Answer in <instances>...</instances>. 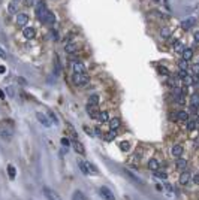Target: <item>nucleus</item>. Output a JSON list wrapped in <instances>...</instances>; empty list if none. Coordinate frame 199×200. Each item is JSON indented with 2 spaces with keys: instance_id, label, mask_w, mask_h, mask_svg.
<instances>
[{
  "instance_id": "1",
  "label": "nucleus",
  "mask_w": 199,
  "mask_h": 200,
  "mask_svg": "<svg viewBox=\"0 0 199 200\" xmlns=\"http://www.w3.org/2000/svg\"><path fill=\"white\" fill-rule=\"evenodd\" d=\"M50 14V11L47 9L45 3L43 2H37L36 3V16L39 18V21H42V23H45L47 19V15Z\"/></svg>"
},
{
  "instance_id": "2",
  "label": "nucleus",
  "mask_w": 199,
  "mask_h": 200,
  "mask_svg": "<svg viewBox=\"0 0 199 200\" xmlns=\"http://www.w3.org/2000/svg\"><path fill=\"white\" fill-rule=\"evenodd\" d=\"M42 190H43V194L47 196V199H48V200H63V199L58 196V193H57V191H54V190H53V188H50V187H43Z\"/></svg>"
},
{
  "instance_id": "3",
  "label": "nucleus",
  "mask_w": 199,
  "mask_h": 200,
  "mask_svg": "<svg viewBox=\"0 0 199 200\" xmlns=\"http://www.w3.org/2000/svg\"><path fill=\"white\" fill-rule=\"evenodd\" d=\"M74 82L76 84V85H85V84H88V76L85 75V73H75L74 75Z\"/></svg>"
},
{
  "instance_id": "4",
  "label": "nucleus",
  "mask_w": 199,
  "mask_h": 200,
  "mask_svg": "<svg viewBox=\"0 0 199 200\" xmlns=\"http://www.w3.org/2000/svg\"><path fill=\"white\" fill-rule=\"evenodd\" d=\"M100 194L103 196V199H105V200H115V197H114L112 191L109 190L108 187H100Z\"/></svg>"
},
{
  "instance_id": "5",
  "label": "nucleus",
  "mask_w": 199,
  "mask_h": 200,
  "mask_svg": "<svg viewBox=\"0 0 199 200\" xmlns=\"http://www.w3.org/2000/svg\"><path fill=\"white\" fill-rule=\"evenodd\" d=\"M36 118L40 121L42 125H45V127H50V125H51V121L48 120V117L43 114V112H36Z\"/></svg>"
},
{
  "instance_id": "6",
  "label": "nucleus",
  "mask_w": 199,
  "mask_h": 200,
  "mask_svg": "<svg viewBox=\"0 0 199 200\" xmlns=\"http://www.w3.org/2000/svg\"><path fill=\"white\" fill-rule=\"evenodd\" d=\"M15 21H17V24L18 26H26L27 24V21H29V15L27 14H18L17 15V18H15Z\"/></svg>"
},
{
  "instance_id": "7",
  "label": "nucleus",
  "mask_w": 199,
  "mask_h": 200,
  "mask_svg": "<svg viewBox=\"0 0 199 200\" xmlns=\"http://www.w3.org/2000/svg\"><path fill=\"white\" fill-rule=\"evenodd\" d=\"M190 108L192 109H198L199 108V93H193L190 96Z\"/></svg>"
},
{
  "instance_id": "8",
  "label": "nucleus",
  "mask_w": 199,
  "mask_h": 200,
  "mask_svg": "<svg viewBox=\"0 0 199 200\" xmlns=\"http://www.w3.org/2000/svg\"><path fill=\"white\" fill-rule=\"evenodd\" d=\"M72 69L75 73H85V66L81 63V61H75L72 64Z\"/></svg>"
},
{
  "instance_id": "9",
  "label": "nucleus",
  "mask_w": 199,
  "mask_h": 200,
  "mask_svg": "<svg viewBox=\"0 0 199 200\" xmlns=\"http://www.w3.org/2000/svg\"><path fill=\"white\" fill-rule=\"evenodd\" d=\"M23 34H24L26 39H33L36 36V32H35L33 27H26V29H23Z\"/></svg>"
},
{
  "instance_id": "10",
  "label": "nucleus",
  "mask_w": 199,
  "mask_h": 200,
  "mask_svg": "<svg viewBox=\"0 0 199 200\" xmlns=\"http://www.w3.org/2000/svg\"><path fill=\"white\" fill-rule=\"evenodd\" d=\"M171 154L174 155V157H181L183 146H181V145H174V146L171 148Z\"/></svg>"
},
{
  "instance_id": "11",
  "label": "nucleus",
  "mask_w": 199,
  "mask_h": 200,
  "mask_svg": "<svg viewBox=\"0 0 199 200\" xmlns=\"http://www.w3.org/2000/svg\"><path fill=\"white\" fill-rule=\"evenodd\" d=\"M74 149H75L78 154H81V155L85 154V148H84V145H82L79 141H75V142H74Z\"/></svg>"
},
{
  "instance_id": "12",
  "label": "nucleus",
  "mask_w": 199,
  "mask_h": 200,
  "mask_svg": "<svg viewBox=\"0 0 199 200\" xmlns=\"http://www.w3.org/2000/svg\"><path fill=\"white\" fill-rule=\"evenodd\" d=\"M177 120L181 121V123H187L189 121V114L184 112V110H178V112H177Z\"/></svg>"
},
{
  "instance_id": "13",
  "label": "nucleus",
  "mask_w": 199,
  "mask_h": 200,
  "mask_svg": "<svg viewBox=\"0 0 199 200\" xmlns=\"http://www.w3.org/2000/svg\"><path fill=\"white\" fill-rule=\"evenodd\" d=\"M87 112L90 114V117H92V118H97V117H99L97 109H96V106H94V105H87Z\"/></svg>"
},
{
  "instance_id": "14",
  "label": "nucleus",
  "mask_w": 199,
  "mask_h": 200,
  "mask_svg": "<svg viewBox=\"0 0 199 200\" xmlns=\"http://www.w3.org/2000/svg\"><path fill=\"white\" fill-rule=\"evenodd\" d=\"M148 169H150V170H153V172L159 170V160H156V158L148 160Z\"/></svg>"
},
{
  "instance_id": "15",
  "label": "nucleus",
  "mask_w": 199,
  "mask_h": 200,
  "mask_svg": "<svg viewBox=\"0 0 199 200\" xmlns=\"http://www.w3.org/2000/svg\"><path fill=\"white\" fill-rule=\"evenodd\" d=\"M193 24H195V19L189 18V19H186V21H183V23H181V29L183 30H189V29L193 27Z\"/></svg>"
},
{
  "instance_id": "16",
  "label": "nucleus",
  "mask_w": 199,
  "mask_h": 200,
  "mask_svg": "<svg viewBox=\"0 0 199 200\" xmlns=\"http://www.w3.org/2000/svg\"><path fill=\"white\" fill-rule=\"evenodd\" d=\"M76 49H78L76 43H66V45H64V51H66V52H69V54L76 52Z\"/></svg>"
},
{
  "instance_id": "17",
  "label": "nucleus",
  "mask_w": 199,
  "mask_h": 200,
  "mask_svg": "<svg viewBox=\"0 0 199 200\" xmlns=\"http://www.w3.org/2000/svg\"><path fill=\"white\" fill-rule=\"evenodd\" d=\"M180 184H183V185H186L189 181H190V175H189V172H183L181 175H180Z\"/></svg>"
},
{
  "instance_id": "18",
  "label": "nucleus",
  "mask_w": 199,
  "mask_h": 200,
  "mask_svg": "<svg viewBox=\"0 0 199 200\" xmlns=\"http://www.w3.org/2000/svg\"><path fill=\"white\" fill-rule=\"evenodd\" d=\"M174 49H175V52L183 54V51H184V45H183V42H180V40L174 42Z\"/></svg>"
},
{
  "instance_id": "19",
  "label": "nucleus",
  "mask_w": 199,
  "mask_h": 200,
  "mask_svg": "<svg viewBox=\"0 0 199 200\" xmlns=\"http://www.w3.org/2000/svg\"><path fill=\"white\" fill-rule=\"evenodd\" d=\"M79 169L84 175H88L90 173V169H88V161H79Z\"/></svg>"
},
{
  "instance_id": "20",
  "label": "nucleus",
  "mask_w": 199,
  "mask_h": 200,
  "mask_svg": "<svg viewBox=\"0 0 199 200\" xmlns=\"http://www.w3.org/2000/svg\"><path fill=\"white\" fill-rule=\"evenodd\" d=\"M97 120H99L100 123H108V121H109V114L106 112V110H103V112H99Z\"/></svg>"
},
{
  "instance_id": "21",
  "label": "nucleus",
  "mask_w": 199,
  "mask_h": 200,
  "mask_svg": "<svg viewBox=\"0 0 199 200\" xmlns=\"http://www.w3.org/2000/svg\"><path fill=\"white\" fill-rule=\"evenodd\" d=\"M183 58L184 60H192L193 58V49H190V48H186L184 51H183Z\"/></svg>"
},
{
  "instance_id": "22",
  "label": "nucleus",
  "mask_w": 199,
  "mask_h": 200,
  "mask_svg": "<svg viewBox=\"0 0 199 200\" xmlns=\"http://www.w3.org/2000/svg\"><path fill=\"white\" fill-rule=\"evenodd\" d=\"M115 138H117V131H115V130H109V131L106 133V138H105V141L111 142V141H114Z\"/></svg>"
},
{
  "instance_id": "23",
  "label": "nucleus",
  "mask_w": 199,
  "mask_h": 200,
  "mask_svg": "<svg viewBox=\"0 0 199 200\" xmlns=\"http://www.w3.org/2000/svg\"><path fill=\"white\" fill-rule=\"evenodd\" d=\"M109 127H111V130H117V128L120 127V120H118V118L109 120Z\"/></svg>"
},
{
  "instance_id": "24",
  "label": "nucleus",
  "mask_w": 199,
  "mask_h": 200,
  "mask_svg": "<svg viewBox=\"0 0 199 200\" xmlns=\"http://www.w3.org/2000/svg\"><path fill=\"white\" fill-rule=\"evenodd\" d=\"M0 135H2V138L5 139H11V136H12V130H6V128H0Z\"/></svg>"
},
{
  "instance_id": "25",
  "label": "nucleus",
  "mask_w": 199,
  "mask_h": 200,
  "mask_svg": "<svg viewBox=\"0 0 199 200\" xmlns=\"http://www.w3.org/2000/svg\"><path fill=\"white\" fill-rule=\"evenodd\" d=\"M186 166H187V161H186L184 158L177 160V169H178V170H184V169H186Z\"/></svg>"
},
{
  "instance_id": "26",
  "label": "nucleus",
  "mask_w": 199,
  "mask_h": 200,
  "mask_svg": "<svg viewBox=\"0 0 199 200\" xmlns=\"http://www.w3.org/2000/svg\"><path fill=\"white\" fill-rule=\"evenodd\" d=\"M99 103V96L97 94H93V96H90V97H88V105H97Z\"/></svg>"
},
{
  "instance_id": "27",
  "label": "nucleus",
  "mask_w": 199,
  "mask_h": 200,
  "mask_svg": "<svg viewBox=\"0 0 199 200\" xmlns=\"http://www.w3.org/2000/svg\"><path fill=\"white\" fill-rule=\"evenodd\" d=\"M72 200H87V199H85V196H84L81 191H75V193H74Z\"/></svg>"
},
{
  "instance_id": "28",
  "label": "nucleus",
  "mask_w": 199,
  "mask_h": 200,
  "mask_svg": "<svg viewBox=\"0 0 199 200\" xmlns=\"http://www.w3.org/2000/svg\"><path fill=\"white\" fill-rule=\"evenodd\" d=\"M54 21H56V15H54L53 12H50V14L47 15V19H45V23H47V24H54Z\"/></svg>"
},
{
  "instance_id": "29",
  "label": "nucleus",
  "mask_w": 199,
  "mask_h": 200,
  "mask_svg": "<svg viewBox=\"0 0 199 200\" xmlns=\"http://www.w3.org/2000/svg\"><path fill=\"white\" fill-rule=\"evenodd\" d=\"M8 175H9L11 179H15V167H14L12 164L8 166Z\"/></svg>"
},
{
  "instance_id": "30",
  "label": "nucleus",
  "mask_w": 199,
  "mask_h": 200,
  "mask_svg": "<svg viewBox=\"0 0 199 200\" xmlns=\"http://www.w3.org/2000/svg\"><path fill=\"white\" fill-rule=\"evenodd\" d=\"M178 66H180V70H187V67H189V64H187V60H180L178 61Z\"/></svg>"
},
{
  "instance_id": "31",
  "label": "nucleus",
  "mask_w": 199,
  "mask_h": 200,
  "mask_svg": "<svg viewBox=\"0 0 199 200\" xmlns=\"http://www.w3.org/2000/svg\"><path fill=\"white\" fill-rule=\"evenodd\" d=\"M196 127H198V123H196V121H193V120H192V121H187V130H189V131H193Z\"/></svg>"
},
{
  "instance_id": "32",
  "label": "nucleus",
  "mask_w": 199,
  "mask_h": 200,
  "mask_svg": "<svg viewBox=\"0 0 199 200\" xmlns=\"http://www.w3.org/2000/svg\"><path fill=\"white\" fill-rule=\"evenodd\" d=\"M8 12L9 14H17V5H15V2H12V3L8 5Z\"/></svg>"
},
{
  "instance_id": "33",
  "label": "nucleus",
  "mask_w": 199,
  "mask_h": 200,
  "mask_svg": "<svg viewBox=\"0 0 199 200\" xmlns=\"http://www.w3.org/2000/svg\"><path fill=\"white\" fill-rule=\"evenodd\" d=\"M124 175H127V176L130 178V179H132V181H135V182H138V184H141V181L138 179V178H136L135 175H132V173H130L129 170H124Z\"/></svg>"
},
{
  "instance_id": "34",
  "label": "nucleus",
  "mask_w": 199,
  "mask_h": 200,
  "mask_svg": "<svg viewBox=\"0 0 199 200\" xmlns=\"http://www.w3.org/2000/svg\"><path fill=\"white\" fill-rule=\"evenodd\" d=\"M160 34H162L163 37H169V36H171V29L163 27V29H162V32H160Z\"/></svg>"
},
{
  "instance_id": "35",
  "label": "nucleus",
  "mask_w": 199,
  "mask_h": 200,
  "mask_svg": "<svg viewBox=\"0 0 199 200\" xmlns=\"http://www.w3.org/2000/svg\"><path fill=\"white\" fill-rule=\"evenodd\" d=\"M154 176H156V178H159V179H166V178H168V175L166 173H163V172H154Z\"/></svg>"
},
{
  "instance_id": "36",
  "label": "nucleus",
  "mask_w": 199,
  "mask_h": 200,
  "mask_svg": "<svg viewBox=\"0 0 199 200\" xmlns=\"http://www.w3.org/2000/svg\"><path fill=\"white\" fill-rule=\"evenodd\" d=\"M120 149L121 151H129L130 149V143L129 142H121L120 143Z\"/></svg>"
},
{
  "instance_id": "37",
  "label": "nucleus",
  "mask_w": 199,
  "mask_h": 200,
  "mask_svg": "<svg viewBox=\"0 0 199 200\" xmlns=\"http://www.w3.org/2000/svg\"><path fill=\"white\" fill-rule=\"evenodd\" d=\"M157 70H159V73H162V75H169V70L166 69V67H163V66H159V67H157Z\"/></svg>"
},
{
  "instance_id": "38",
  "label": "nucleus",
  "mask_w": 199,
  "mask_h": 200,
  "mask_svg": "<svg viewBox=\"0 0 199 200\" xmlns=\"http://www.w3.org/2000/svg\"><path fill=\"white\" fill-rule=\"evenodd\" d=\"M183 81H184V84H186V85H192V84H195L193 78H192V76H189V75H187V76H186Z\"/></svg>"
},
{
  "instance_id": "39",
  "label": "nucleus",
  "mask_w": 199,
  "mask_h": 200,
  "mask_svg": "<svg viewBox=\"0 0 199 200\" xmlns=\"http://www.w3.org/2000/svg\"><path fill=\"white\" fill-rule=\"evenodd\" d=\"M186 76H187V70H180V72H178V78L184 79Z\"/></svg>"
},
{
  "instance_id": "40",
  "label": "nucleus",
  "mask_w": 199,
  "mask_h": 200,
  "mask_svg": "<svg viewBox=\"0 0 199 200\" xmlns=\"http://www.w3.org/2000/svg\"><path fill=\"white\" fill-rule=\"evenodd\" d=\"M193 72H195V75H199V64L193 66Z\"/></svg>"
},
{
  "instance_id": "41",
  "label": "nucleus",
  "mask_w": 199,
  "mask_h": 200,
  "mask_svg": "<svg viewBox=\"0 0 199 200\" xmlns=\"http://www.w3.org/2000/svg\"><path fill=\"white\" fill-rule=\"evenodd\" d=\"M61 145H64V146H68V145H69V141L66 139V138H61Z\"/></svg>"
},
{
  "instance_id": "42",
  "label": "nucleus",
  "mask_w": 199,
  "mask_h": 200,
  "mask_svg": "<svg viewBox=\"0 0 199 200\" xmlns=\"http://www.w3.org/2000/svg\"><path fill=\"white\" fill-rule=\"evenodd\" d=\"M193 37H195V42H198V43H199V30H198V32H195Z\"/></svg>"
},
{
  "instance_id": "43",
  "label": "nucleus",
  "mask_w": 199,
  "mask_h": 200,
  "mask_svg": "<svg viewBox=\"0 0 199 200\" xmlns=\"http://www.w3.org/2000/svg\"><path fill=\"white\" fill-rule=\"evenodd\" d=\"M193 182H195L196 185H199V175H195V176H193Z\"/></svg>"
},
{
  "instance_id": "44",
  "label": "nucleus",
  "mask_w": 199,
  "mask_h": 200,
  "mask_svg": "<svg viewBox=\"0 0 199 200\" xmlns=\"http://www.w3.org/2000/svg\"><path fill=\"white\" fill-rule=\"evenodd\" d=\"M0 57H2V58H6V57H8V55H6V52H5L2 48H0Z\"/></svg>"
},
{
  "instance_id": "45",
  "label": "nucleus",
  "mask_w": 199,
  "mask_h": 200,
  "mask_svg": "<svg viewBox=\"0 0 199 200\" xmlns=\"http://www.w3.org/2000/svg\"><path fill=\"white\" fill-rule=\"evenodd\" d=\"M94 133H96V136H99V138L102 136V130H100V128H96V130H94Z\"/></svg>"
},
{
  "instance_id": "46",
  "label": "nucleus",
  "mask_w": 199,
  "mask_h": 200,
  "mask_svg": "<svg viewBox=\"0 0 199 200\" xmlns=\"http://www.w3.org/2000/svg\"><path fill=\"white\" fill-rule=\"evenodd\" d=\"M6 90H8V93H9V96H14V90H12V88H11V87H8V88H6Z\"/></svg>"
},
{
  "instance_id": "47",
  "label": "nucleus",
  "mask_w": 199,
  "mask_h": 200,
  "mask_svg": "<svg viewBox=\"0 0 199 200\" xmlns=\"http://www.w3.org/2000/svg\"><path fill=\"white\" fill-rule=\"evenodd\" d=\"M33 3V0H26V6H32Z\"/></svg>"
},
{
  "instance_id": "48",
  "label": "nucleus",
  "mask_w": 199,
  "mask_h": 200,
  "mask_svg": "<svg viewBox=\"0 0 199 200\" xmlns=\"http://www.w3.org/2000/svg\"><path fill=\"white\" fill-rule=\"evenodd\" d=\"M6 72V69L3 67V66H0V73H5Z\"/></svg>"
},
{
  "instance_id": "49",
  "label": "nucleus",
  "mask_w": 199,
  "mask_h": 200,
  "mask_svg": "<svg viewBox=\"0 0 199 200\" xmlns=\"http://www.w3.org/2000/svg\"><path fill=\"white\" fill-rule=\"evenodd\" d=\"M0 99H5V93L2 90H0Z\"/></svg>"
},
{
  "instance_id": "50",
  "label": "nucleus",
  "mask_w": 199,
  "mask_h": 200,
  "mask_svg": "<svg viewBox=\"0 0 199 200\" xmlns=\"http://www.w3.org/2000/svg\"><path fill=\"white\" fill-rule=\"evenodd\" d=\"M196 123H198V125H199V118H198V121H196Z\"/></svg>"
},
{
  "instance_id": "51",
  "label": "nucleus",
  "mask_w": 199,
  "mask_h": 200,
  "mask_svg": "<svg viewBox=\"0 0 199 200\" xmlns=\"http://www.w3.org/2000/svg\"><path fill=\"white\" fill-rule=\"evenodd\" d=\"M154 2H160V0H154Z\"/></svg>"
},
{
  "instance_id": "52",
  "label": "nucleus",
  "mask_w": 199,
  "mask_h": 200,
  "mask_svg": "<svg viewBox=\"0 0 199 200\" xmlns=\"http://www.w3.org/2000/svg\"><path fill=\"white\" fill-rule=\"evenodd\" d=\"M14 2H18V0H14Z\"/></svg>"
}]
</instances>
